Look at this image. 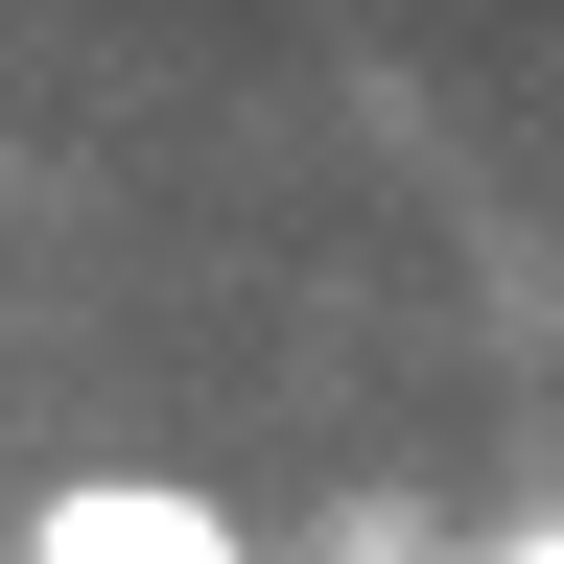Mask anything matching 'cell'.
<instances>
[{
    "label": "cell",
    "instance_id": "cell-1",
    "mask_svg": "<svg viewBox=\"0 0 564 564\" xmlns=\"http://www.w3.org/2000/svg\"><path fill=\"white\" fill-rule=\"evenodd\" d=\"M24 564H259L212 470H47L24 494Z\"/></svg>",
    "mask_w": 564,
    "mask_h": 564
}]
</instances>
